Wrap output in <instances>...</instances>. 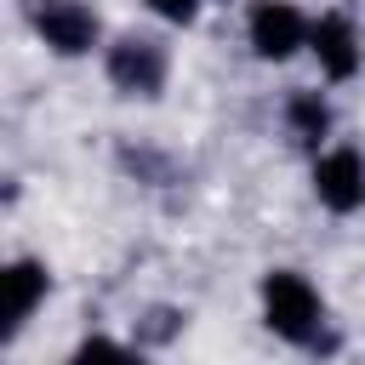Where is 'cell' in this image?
I'll return each instance as SVG.
<instances>
[{"label": "cell", "mask_w": 365, "mask_h": 365, "mask_svg": "<svg viewBox=\"0 0 365 365\" xmlns=\"http://www.w3.org/2000/svg\"><path fill=\"white\" fill-rule=\"evenodd\" d=\"M262 314H268V325L285 342H314V331H319V297H314V285L302 274H285V268L262 279Z\"/></svg>", "instance_id": "obj_1"}, {"label": "cell", "mask_w": 365, "mask_h": 365, "mask_svg": "<svg viewBox=\"0 0 365 365\" xmlns=\"http://www.w3.org/2000/svg\"><path fill=\"white\" fill-rule=\"evenodd\" d=\"M108 80L125 91V97H154L160 86H165V51L154 46V40H120L114 51H108Z\"/></svg>", "instance_id": "obj_2"}, {"label": "cell", "mask_w": 365, "mask_h": 365, "mask_svg": "<svg viewBox=\"0 0 365 365\" xmlns=\"http://www.w3.org/2000/svg\"><path fill=\"white\" fill-rule=\"evenodd\" d=\"M34 29H40L46 46L63 51V57L91 51V40H97V17H91L80 0H34Z\"/></svg>", "instance_id": "obj_3"}, {"label": "cell", "mask_w": 365, "mask_h": 365, "mask_svg": "<svg viewBox=\"0 0 365 365\" xmlns=\"http://www.w3.org/2000/svg\"><path fill=\"white\" fill-rule=\"evenodd\" d=\"M314 194L319 205L331 211H359L365 205V160L354 148H331L319 165H314Z\"/></svg>", "instance_id": "obj_4"}, {"label": "cell", "mask_w": 365, "mask_h": 365, "mask_svg": "<svg viewBox=\"0 0 365 365\" xmlns=\"http://www.w3.org/2000/svg\"><path fill=\"white\" fill-rule=\"evenodd\" d=\"M302 40H308V23H302L297 6H285V0H262V6L251 11V46H257V57L279 63V57H291Z\"/></svg>", "instance_id": "obj_5"}, {"label": "cell", "mask_w": 365, "mask_h": 365, "mask_svg": "<svg viewBox=\"0 0 365 365\" xmlns=\"http://www.w3.org/2000/svg\"><path fill=\"white\" fill-rule=\"evenodd\" d=\"M308 40H314V57H319V68L331 74V80H354V68H359V40H354V23L348 17H319L314 29H308Z\"/></svg>", "instance_id": "obj_6"}, {"label": "cell", "mask_w": 365, "mask_h": 365, "mask_svg": "<svg viewBox=\"0 0 365 365\" xmlns=\"http://www.w3.org/2000/svg\"><path fill=\"white\" fill-rule=\"evenodd\" d=\"M46 297V268L40 262H11L6 268V331H17Z\"/></svg>", "instance_id": "obj_7"}, {"label": "cell", "mask_w": 365, "mask_h": 365, "mask_svg": "<svg viewBox=\"0 0 365 365\" xmlns=\"http://www.w3.org/2000/svg\"><path fill=\"white\" fill-rule=\"evenodd\" d=\"M285 114H291V131H297L302 143H319V137H325V125H331V114H325V103H319L314 91H297Z\"/></svg>", "instance_id": "obj_8"}, {"label": "cell", "mask_w": 365, "mask_h": 365, "mask_svg": "<svg viewBox=\"0 0 365 365\" xmlns=\"http://www.w3.org/2000/svg\"><path fill=\"white\" fill-rule=\"evenodd\" d=\"M148 6H154L160 17H171V23H188V17H194V0H148Z\"/></svg>", "instance_id": "obj_9"}, {"label": "cell", "mask_w": 365, "mask_h": 365, "mask_svg": "<svg viewBox=\"0 0 365 365\" xmlns=\"http://www.w3.org/2000/svg\"><path fill=\"white\" fill-rule=\"evenodd\" d=\"M80 354L91 359V354H120V342H108V336H91V342H80Z\"/></svg>", "instance_id": "obj_10"}]
</instances>
